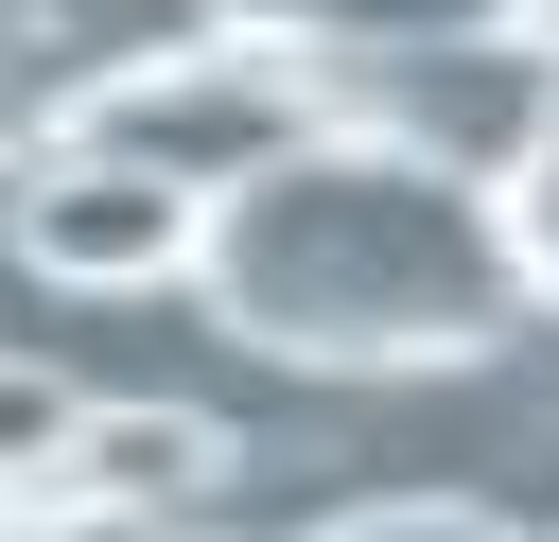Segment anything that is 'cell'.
Here are the masks:
<instances>
[{
  "label": "cell",
  "instance_id": "6da1fadb",
  "mask_svg": "<svg viewBox=\"0 0 559 542\" xmlns=\"http://www.w3.org/2000/svg\"><path fill=\"white\" fill-rule=\"evenodd\" d=\"M175 280L280 367H489L524 332L507 192L419 157V140H349V122L280 140L262 175H227L192 210Z\"/></svg>",
  "mask_w": 559,
  "mask_h": 542
},
{
  "label": "cell",
  "instance_id": "7a4b0ae2",
  "mask_svg": "<svg viewBox=\"0 0 559 542\" xmlns=\"http://www.w3.org/2000/svg\"><path fill=\"white\" fill-rule=\"evenodd\" d=\"M332 105H314V70L280 52V35H210V52H140V70H105L87 105H70V157H122V175H175L192 210L227 192V175H262L280 140H314Z\"/></svg>",
  "mask_w": 559,
  "mask_h": 542
},
{
  "label": "cell",
  "instance_id": "3957f363",
  "mask_svg": "<svg viewBox=\"0 0 559 542\" xmlns=\"http://www.w3.org/2000/svg\"><path fill=\"white\" fill-rule=\"evenodd\" d=\"M17 262H35V280H70V297H140V280H175V262H192V192L52 140V175L17 192Z\"/></svg>",
  "mask_w": 559,
  "mask_h": 542
},
{
  "label": "cell",
  "instance_id": "277c9868",
  "mask_svg": "<svg viewBox=\"0 0 559 542\" xmlns=\"http://www.w3.org/2000/svg\"><path fill=\"white\" fill-rule=\"evenodd\" d=\"M210 420H175V402H87L70 420V455H52V490L70 507H175V490H210Z\"/></svg>",
  "mask_w": 559,
  "mask_h": 542
},
{
  "label": "cell",
  "instance_id": "5b68a950",
  "mask_svg": "<svg viewBox=\"0 0 559 542\" xmlns=\"http://www.w3.org/2000/svg\"><path fill=\"white\" fill-rule=\"evenodd\" d=\"M70 420H87V402H70L52 367H17V350H0V490H52V455H70Z\"/></svg>",
  "mask_w": 559,
  "mask_h": 542
},
{
  "label": "cell",
  "instance_id": "8992f818",
  "mask_svg": "<svg viewBox=\"0 0 559 542\" xmlns=\"http://www.w3.org/2000/svg\"><path fill=\"white\" fill-rule=\"evenodd\" d=\"M489 192H507V262H524V297H559V122H542Z\"/></svg>",
  "mask_w": 559,
  "mask_h": 542
},
{
  "label": "cell",
  "instance_id": "52a82bcc",
  "mask_svg": "<svg viewBox=\"0 0 559 542\" xmlns=\"http://www.w3.org/2000/svg\"><path fill=\"white\" fill-rule=\"evenodd\" d=\"M314 542H524V525H507V507H437V490H419V507H349V525H314Z\"/></svg>",
  "mask_w": 559,
  "mask_h": 542
},
{
  "label": "cell",
  "instance_id": "ba28073f",
  "mask_svg": "<svg viewBox=\"0 0 559 542\" xmlns=\"http://www.w3.org/2000/svg\"><path fill=\"white\" fill-rule=\"evenodd\" d=\"M122 542H192V525H122Z\"/></svg>",
  "mask_w": 559,
  "mask_h": 542
}]
</instances>
